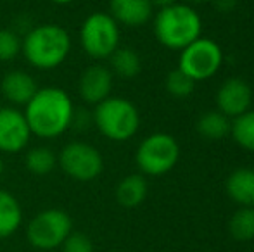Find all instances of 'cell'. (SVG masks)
Segmentation results:
<instances>
[{
    "label": "cell",
    "mask_w": 254,
    "mask_h": 252,
    "mask_svg": "<svg viewBox=\"0 0 254 252\" xmlns=\"http://www.w3.org/2000/svg\"><path fill=\"white\" fill-rule=\"evenodd\" d=\"M74 104L64 88H38L31 101L24 105V118L31 135L42 140H54L73 126Z\"/></svg>",
    "instance_id": "1"
},
{
    "label": "cell",
    "mask_w": 254,
    "mask_h": 252,
    "mask_svg": "<svg viewBox=\"0 0 254 252\" xmlns=\"http://www.w3.org/2000/svg\"><path fill=\"white\" fill-rule=\"evenodd\" d=\"M71 49V35L56 23L37 24L21 38V54L38 71H52L63 66L69 57Z\"/></svg>",
    "instance_id": "2"
},
{
    "label": "cell",
    "mask_w": 254,
    "mask_h": 252,
    "mask_svg": "<svg viewBox=\"0 0 254 252\" xmlns=\"http://www.w3.org/2000/svg\"><path fill=\"white\" fill-rule=\"evenodd\" d=\"M202 33V19L187 3H173L159 9L154 17V35L166 49L182 50Z\"/></svg>",
    "instance_id": "3"
},
{
    "label": "cell",
    "mask_w": 254,
    "mask_h": 252,
    "mask_svg": "<svg viewBox=\"0 0 254 252\" xmlns=\"http://www.w3.org/2000/svg\"><path fill=\"white\" fill-rule=\"evenodd\" d=\"M92 121L107 140L127 142L140 128V112L137 105L123 97H107L94 105Z\"/></svg>",
    "instance_id": "4"
},
{
    "label": "cell",
    "mask_w": 254,
    "mask_h": 252,
    "mask_svg": "<svg viewBox=\"0 0 254 252\" xmlns=\"http://www.w3.org/2000/svg\"><path fill=\"white\" fill-rule=\"evenodd\" d=\"M78 38L88 57L104 61L120 47V24L109 16V12H92L81 23Z\"/></svg>",
    "instance_id": "5"
},
{
    "label": "cell",
    "mask_w": 254,
    "mask_h": 252,
    "mask_svg": "<svg viewBox=\"0 0 254 252\" xmlns=\"http://www.w3.org/2000/svg\"><path fill=\"white\" fill-rule=\"evenodd\" d=\"M180 157V145L170 133H151L140 142L135 152V162L142 175L161 176L177 166Z\"/></svg>",
    "instance_id": "6"
},
{
    "label": "cell",
    "mask_w": 254,
    "mask_h": 252,
    "mask_svg": "<svg viewBox=\"0 0 254 252\" xmlns=\"http://www.w3.org/2000/svg\"><path fill=\"white\" fill-rule=\"evenodd\" d=\"M73 232V219L66 211L57 207L44 209L30 219L26 226V239L38 251H54Z\"/></svg>",
    "instance_id": "7"
},
{
    "label": "cell",
    "mask_w": 254,
    "mask_h": 252,
    "mask_svg": "<svg viewBox=\"0 0 254 252\" xmlns=\"http://www.w3.org/2000/svg\"><path fill=\"white\" fill-rule=\"evenodd\" d=\"M57 164L66 176L74 182H94L104 171V157L95 145L83 140H73L61 149Z\"/></svg>",
    "instance_id": "8"
},
{
    "label": "cell",
    "mask_w": 254,
    "mask_h": 252,
    "mask_svg": "<svg viewBox=\"0 0 254 252\" xmlns=\"http://www.w3.org/2000/svg\"><path fill=\"white\" fill-rule=\"evenodd\" d=\"M223 64V52L221 47L211 38L199 37L190 45L182 49L178 59V69L184 71L194 81L209 80L220 71Z\"/></svg>",
    "instance_id": "9"
},
{
    "label": "cell",
    "mask_w": 254,
    "mask_h": 252,
    "mask_svg": "<svg viewBox=\"0 0 254 252\" xmlns=\"http://www.w3.org/2000/svg\"><path fill=\"white\" fill-rule=\"evenodd\" d=\"M31 131L23 111L16 107H0V152L17 154L26 151Z\"/></svg>",
    "instance_id": "10"
},
{
    "label": "cell",
    "mask_w": 254,
    "mask_h": 252,
    "mask_svg": "<svg viewBox=\"0 0 254 252\" xmlns=\"http://www.w3.org/2000/svg\"><path fill=\"white\" fill-rule=\"evenodd\" d=\"M114 85V74L111 73L109 67L102 64H92L78 80V94L85 104L97 105L107 97H111Z\"/></svg>",
    "instance_id": "11"
},
{
    "label": "cell",
    "mask_w": 254,
    "mask_h": 252,
    "mask_svg": "<svg viewBox=\"0 0 254 252\" xmlns=\"http://www.w3.org/2000/svg\"><path fill=\"white\" fill-rule=\"evenodd\" d=\"M253 102L251 87L242 78H228L216 92L218 111L227 118H237L249 111Z\"/></svg>",
    "instance_id": "12"
},
{
    "label": "cell",
    "mask_w": 254,
    "mask_h": 252,
    "mask_svg": "<svg viewBox=\"0 0 254 252\" xmlns=\"http://www.w3.org/2000/svg\"><path fill=\"white\" fill-rule=\"evenodd\" d=\"M152 12L151 0H109V16L128 28L144 26L151 21Z\"/></svg>",
    "instance_id": "13"
},
{
    "label": "cell",
    "mask_w": 254,
    "mask_h": 252,
    "mask_svg": "<svg viewBox=\"0 0 254 252\" xmlns=\"http://www.w3.org/2000/svg\"><path fill=\"white\" fill-rule=\"evenodd\" d=\"M37 90L38 87L35 78L26 71L19 69L9 71L0 83L2 97L7 99L14 105H26L31 101V97L37 94Z\"/></svg>",
    "instance_id": "14"
},
{
    "label": "cell",
    "mask_w": 254,
    "mask_h": 252,
    "mask_svg": "<svg viewBox=\"0 0 254 252\" xmlns=\"http://www.w3.org/2000/svg\"><path fill=\"white\" fill-rule=\"evenodd\" d=\"M227 194L241 207H254V169L239 168L232 171L225 183Z\"/></svg>",
    "instance_id": "15"
},
{
    "label": "cell",
    "mask_w": 254,
    "mask_h": 252,
    "mask_svg": "<svg viewBox=\"0 0 254 252\" xmlns=\"http://www.w3.org/2000/svg\"><path fill=\"white\" fill-rule=\"evenodd\" d=\"M23 207L16 195L0 189V239L14 235L23 225Z\"/></svg>",
    "instance_id": "16"
},
{
    "label": "cell",
    "mask_w": 254,
    "mask_h": 252,
    "mask_svg": "<svg viewBox=\"0 0 254 252\" xmlns=\"http://www.w3.org/2000/svg\"><path fill=\"white\" fill-rule=\"evenodd\" d=\"M149 192V185L147 180L144 178V175H128L121 180L120 183L116 185V201L121 207L127 209H133L138 207L142 202L145 201Z\"/></svg>",
    "instance_id": "17"
},
{
    "label": "cell",
    "mask_w": 254,
    "mask_h": 252,
    "mask_svg": "<svg viewBox=\"0 0 254 252\" xmlns=\"http://www.w3.org/2000/svg\"><path fill=\"white\" fill-rule=\"evenodd\" d=\"M109 69L116 76L130 80L142 71V59L135 49L118 47L109 57Z\"/></svg>",
    "instance_id": "18"
},
{
    "label": "cell",
    "mask_w": 254,
    "mask_h": 252,
    "mask_svg": "<svg viewBox=\"0 0 254 252\" xmlns=\"http://www.w3.org/2000/svg\"><path fill=\"white\" fill-rule=\"evenodd\" d=\"M24 166L31 175L45 176L52 173L57 166V155L54 154L51 147H45V145L31 147L24 154Z\"/></svg>",
    "instance_id": "19"
},
{
    "label": "cell",
    "mask_w": 254,
    "mask_h": 252,
    "mask_svg": "<svg viewBox=\"0 0 254 252\" xmlns=\"http://www.w3.org/2000/svg\"><path fill=\"white\" fill-rule=\"evenodd\" d=\"M230 118L220 111H209L197 119V131L206 140H223L230 133Z\"/></svg>",
    "instance_id": "20"
},
{
    "label": "cell",
    "mask_w": 254,
    "mask_h": 252,
    "mask_svg": "<svg viewBox=\"0 0 254 252\" xmlns=\"http://www.w3.org/2000/svg\"><path fill=\"white\" fill-rule=\"evenodd\" d=\"M228 232L239 242L254 239V207H241L228 221Z\"/></svg>",
    "instance_id": "21"
},
{
    "label": "cell",
    "mask_w": 254,
    "mask_h": 252,
    "mask_svg": "<svg viewBox=\"0 0 254 252\" xmlns=\"http://www.w3.org/2000/svg\"><path fill=\"white\" fill-rule=\"evenodd\" d=\"M230 133L237 145L249 152H254V111H246L244 114L234 118Z\"/></svg>",
    "instance_id": "22"
},
{
    "label": "cell",
    "mask_w": 254,
    "mask_h": 252,
    "mask_svg": "<svg viewBox=\"0 0 254 252\" xmlns=\"http://www.w3.org/2000/svg\"><path fill=\"white\" fill-rule=\"evenodd\" d=\"M194 88H195V81L192 80L190 76H187L184 71L178 69V67L168 73L166 90H168V94L173 95L175 99L190 97L192 92H194Z\"/></svg>",
    "instance_id": "23"
},
{
    "label": "cell",
    "mask_w": 254,
    "mask_h": 252,
    "mask_svg": "<svg viewBox=\"0 0 254 252\" xmlns=\"http://www.w3.org/2000/svg\"><path fill=\"white\" fill-rule=\"evenodd\" d=\"M21 54V37L12 30L0 28V62H10Z\"/></svg>",
    "instance_id": "24"
},
{
    "label": "cell",
    "mask_w": 254,
    "mask_h": 252,
    "mask_svg": "<svg viewBox=\"0 0 254 252\" xmlns=\"http://www.w3.org/2000/svg\"><path fill=\"white\" fill-rule=\"evenodd\" d=\"M63 252H94V244L90 237L80 232H71V235L61 246Z\"/></svg>",
    "instance_id": "25"
},
{
    "label": "cell",
    "mask_w": 254,
    "mask_h": 252,
    "mask_svg": "<svg viewBox=\"0 0 254 252\" xmlns=\"http://www.w3.org/2000/svg\"><path fill=\"white\" fill-rule=\"evenodd\" d=\"M213 3L220 12H230L237 3V0H213Z\"/></svg>",
    "instance_id": "26"
},
{
    "label": "cell",
    "mask_w": 254,
    "mask_h": 252,
    "mask_svg": "<svg viewBox=\"0 0 254 252\" xmlns=\"http://www.w3.org/2000/svg\"><path fill=\"white\" fill-rule=\"evenodd\" d=\"M152 7H157V9H164V7H170L173 3H177V0H151Z\"/></svg>",
    "instance_id": "27"
},
{
    "label": "cell",
    "mask_w": 254,
    "mask_h": 252,
    "mask_svg": "<svg viewBox=\"0 0 254 252\" xmlns=\"http://www.w3.org/2000/svg\"><path fill=\"white\" fill-rule=\"evenodd\" d=\"M49 2L56 3V5H69V3L76 2V0H49Z\"/></svg>",
    "instance_id": "28"
},
{
    "label": "cell",
    "mask_w": 254,
    "mask_h": 252,
    "mask_svg": "<svg viewBox=\"0 0 254 252\" xmlns=\"http://www.w3.org/2000/svg\"><path fill=\"white\" fill-rule=\"evenodd\" d=\"M3 171H5V164H3V159L0 157V176L3 175Z\"/></svg>",
    "instance_id": "29"
},
{
    "label": "cell",
    "mask_w": 254,
    "mask_h": 252,
    "mask_svg": "<svg viewBox=\"0 0 254 252\" xmlns=\"http://www.w3.org/2000/svg\"><path fill=\"white\" fill-rule=\"evenodd\" d=\"M189 2H194V3H202V2H209V0H189Z\"/></svg>",
    "instance_id": "30"
},
{
    "label": "cell",
    "mask_w": 254,
    "mask_h": 252,
    "mask_svg": "<svg viewBox=\"0 0 254 252\" xmlns=\"http://www.w3.org/2000/svg\"><path fill=\"white\" fill-rule=\"evenodd\" d=\"M0 107H2V105H0Z\"/></svg>",
    "instance_id": "31"
}]
</instances>
